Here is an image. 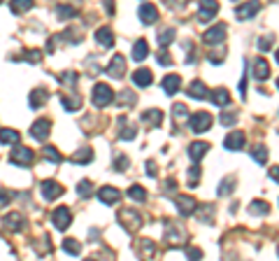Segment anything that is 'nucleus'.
Listing matches in <instances>:
<instances>
[{
  "mask_svg": "<svg viewBox=\"0 0 279 261\" xmlns=\"http://www.w3.org/2000/svg\"><path fill=\"white\" fill-rule=\"evenodd\" d=\"M91 100L96 108H107L114 100V91L107 84H96L93 86V93H91Z\"/></svg>",
  "mask_w": 279,
  "mask_h": 261,
  "instance_id": "obj_1",
  "label": "nucleus"
},
{
  "mask_svg": "<svg viewBox=\"0 0 279 261\" xmlns=\"http://www.w3.org/2000/svg\"><path fill=\"white\" fill-rule=\"evenodd\" d=\"M219 12V2L217 0H200L198 2V21H212L214 19V14Z\"/></svg>",
  "mask_w": 279,
  "mask_h": 261,
  "instance_id": "obj_2",
  "label": "nucleus"
},
{
  "mask_svg": "<svg viewBox=\"0 0 279 261\" xmlns=\"http://www.w3.org/2000/svg\"><path fill=\"white\" fill-rule=\"evenodd\" d=\"M189 124L193 133H205L212 126V115L210 112H196V115H191Z\"/></svg>",
  "mask_w": 279,
  "mask_h": 261,
  "instance_id": "obj_3",
  "label": "nucleus"
},
{
  "mask_svg": "<svg viewBox=\"0 0 279 261\" xmlns=\"http://www.w3.org/2000/svg\"><path fill=\"white\" fill-rule=\"evenodd\" d=\"M119 224H121V226H123L126 231H130V233H133V231H135L137 226L142 224V217L137 215L135 210H123V212L119 215Z\"/></svg>",
  "mask_w": 279,
  "mask_h": 261,
  "instance_id": "obj_4",
  "label": "nucleus"
},
{
  "mask_svg": "<svg viewBox=\"0 0 279 261\" xmlns=\"http://www.w3.org/2000/svg\"><path fill=\"white\" fill-rule=\"evenodd\" d=\"M52 222L58 231H65L70 224H72V215H70L68 207H56V210H54V215H52Z\"/></svg>",
  "mask_w": 279,
  "mask_h": 261,
  "instance_id": "obj_5",
  "label": "nucleus"
},
{
  "mask_svg": "<svg viewBox=\"0 0 279 261\" xmlns=\"http://www.w3.org/2000/svg\"><path fill=\"white\" fill-rule=\"evenodd\" d=\"M9 161L14 163V166H28L33 161V152H30L28 147H14L12 152H9Z\"/></svg>",
  "mask_w": 279,
  "mask_h": 261,
  "instance_id": "obj_6",
  "label": "nucleus"
},
{
  "mask_svg": "<svg viewBox=\"0 0 279 261\" xmlns=\"http://www.w3.org/2000/svg\"><path fill=\"white\" fill-rule=\"evenodd\" d=\"M205 45H221L223 40H226V23H217L214 28H210V31L203 35Z\"/></svg>",
  "mask_w": 279,
  "mask_h": 261,
  "instance_id": "obj_7",
  "label": "nucleus"
},
{
  "mask_svg": "<svg viewBox=\"0 0 279 261\" xmlns=\"http://www.w3.org/2000/svg\"><path fill=\"white\" fill-rule=\"evenodd\" d=\"M105 72L110 77H114V79H121V77L126 75V59H123L121 54H116L112 59V63H110V65L105 68Z\"/></svg>",
  "mask_w": 279,
  "mask_h": 261,
  "instance_id": "obj_8",
  "label": "nucleus"
},
{
  "mask_svg": "<svg viewBox=\"0 0 279 261\" xmlns=\"http://www.w3.org/2000/svg\"><path fill=\"white\" fill-rule=\"evenodd\" d=\"M52 133V122L49 119H38L30 126V135L35 140H47V135Z\"/></svg>",
  "mask_w": 279,
  "mask_h": 261,
  "instance_id": "obj_9",
  "label": "nucleus"
},
{
  "mask_svg": "<svg viewBox=\"0 0 279 261\" xmlns=\"http://www.w3.org/2000/svg\"><path fill=\"white\" fill-rule=\"evenodd\" d=\"M174 203H177V210H179L181 217H189V215H193V212L198 210L196 198H191V196H177V198H174Z\"/></svg>",
  "mask_w": 279,
  "mask_h": 261,
  "instance_id": "obj_10",
  "label": "nucleus"
},
{
  "mask_svg": "<svg viewBox=\"0 0 279 261\" xmlns=\"http://www.w3.org/2000/svg\"><path fill=\"white\" fill-rule=\"evenodd\" d=\"M98 198H100V203H105V205H116L121 200V192L116 189V187H103L98 192Z\"/></svg>",
  "mask_w": 279,
  "mask_h": 261,
  "instance_id": "obj_11",
  "label": "nucleus"
},
{
  "mask_svg": "<svg viewBox=\"0 0 279 261\" xmlns=\"http://www.w3.org/2000/svg\"><path fill=\"white\" fill-rule=\"evenodd\" d=\"M63 194V185H58L56 180H45L42 182V196L45 200H56Z\"/></svg>",
  "mask_w": 279,
  "mask_h": 261,
  "instance_id": "obj_12",
  "label": "nucleus"
},
{
  "mask_svg": "<svg viewBox=\"0 0 279 261\" xmlns=\"http://www.w3.org/2000/svg\"><path fill=\"white\" fill-rule=\"evenodd\" d=\"M244 142H247V138H244V133H242V130H233V133H228L226 140H223L226 149H230V152L242 149V147H244Z\"/></svg>",
  "mask_w": 279,
  "mask_h": 261,
  "instance_id": "obj_13",
  "label": "nucleus"
},
{
  "mask_svg": "<svg viewBox=\"0 0 279 261\" xmlns=\"http://www.w3.org/2000/svg\"><path fill=\"white\" fill-rule=\"evenodd\" d=\"M258 9H261V2H258V0H251V2L240 5V7L235 9V16H237L240 21H244V19H251L254 14H258Z\"/></svg>",
  "mask_w": 279,
  "mask_h": 261,
  "instance_id": "obj_14",
  "label": "nucleus"
},
{
  "mask_svg": "<svg viewBox=\"0 0 279 261\" xmlns=\"http://www.w3.org/2000/svg\"><path fill=\"white\" fill-rule=\"evenodd\" d=\"M5 226H7L9 231H21L23 226H26V217L21 215V212H9V215H5Z\"/></svg>",
  "mask_w": 279,
  "mask_h": 261,
  "instance_id": "obj_15",
  "label": "nucleus"
},
{
  "mask_svg": "<svg viewBox=\"0 0 279 261\" xmlns=\"http://www.w3.org/2000/svg\"><path fill=\"white\" fill-rule=\"evenodd\" d=\"M137 14H140V21L147 23V26H149V23H156V21H159V9L154 7V5H149V2H147V5H142Z\"/></svg>",
  "mask_w": 279,
  "mask_h": 261,
  "instance_id": "obj_16",
  "label": "nucleus"
},
{
  "mask_svg": "<svg viewBox=\"0 0 279 261\" xmlns=\"http://www.w3.org/2000/svg\"><path fill=\"white\" fill-rule=\"evenodd\" d=\"M254 77H256L258 82H265L270 77V63L265 61V59H256L254 61Z\"/></svg>",
  "mask_w": 279,
  "mask_h": 261,
  "instance_id": "obj_17",
  "label": "nucleus"
},
{
  "mask_svg": "<svg viewBox=\"0 0 279 261\" xmlns=\"http://www.w3.org/2000/svg\"><path fill=\"white\" fill-rule=\"evenodd\" d=\"M151 79H154V77H151V70H147V68L133 72V84L140 86V89H147V86L151 84Z\"/></svg>",
  "mask_w": 279,
  "mask_h": 261,
  "instance_id": "obj_18",
  "label": "nucleus"
},
{
  "mask_svg": "<svg viewBox=\"0 0 279 261\" xmlns=\"http://www.w3.org/2000/svg\"><path fill=\"white\" fill-rule=\"evenodd\" d=\"M163 91L167 93V96H174V93L179 91V86H181V79H179V75H167V77H163Z\"/></svg>",
  "mask_w": 279,
  "mask_h": 261,
  "instance_id": "obj_19",
  "label": "nucleus"
},
{
  "mask_svg": "<svg viewBox=\"0 0 279 261\" xmlns=\"http://www.w3.org/2000/svg\"><path fill=\"white\" fill-rule=\"evenodd\" d=\"M186 93H189L191 98H198V100L210 98V93H207V86H205L203 82H191L189 89H186Z\"/></svg>",
  "mask_w": 279,
  "mask_h": 261,
  "instance_id": "obj_20",
  "label": "nucleus"
},
{
  "mask_svg": "<svg viewBox=\"0 0 279 261\" xmlns=\"http://www.w3.org/2000/svg\"><path fill=\"white\" fill-rule=\"evenodd\" d=\"M47 98H49V93H47L45 89H35V91H30L28 103H30V108L33 110H40L47 103Z\"/></svg>",
  "mask_w": 279,
  "mask_h": 261,
  "instance_id": "obj_21",
  "label": "nucleus"
},
{
  "mask_svg": "<svg viewBox=\"0 0 279 261\" xmlns=\"http://www.w3.org/2000/svg\"><path fill=\"white\" fill-rule=\"evenodd\" d=\"M210 152V145H207V142H193V145L189 147V156L191 159H193V161H200V159H203L205 154Z\"/></svg>",
  "mask_w": 279,
  "mask_h": 261,
  "instance_id": "obj_22",
  "label": "nucleus"
},
{
  "mask_svg": "<svg viewBox=\"0 0 279 261\" xmlns=\"http://www.w3.org/2000/svg\"><path fill=\"white\" fill-rule=\"evenodd\" d=\"M19 140H21L19 130H14V129H0V142H2V145H16Z\"/></svg>",
  "mask_w": 279,
  "mask_h": 261,
  "instance_id": "obj_23",
  "label": "nucleus"
},
{
  "mask_svg": "<svg viewBox=\"0 0 279 261\" xmlns=\"http://www.w3.org/2000/svg\"><path fill=\"white\" fill-rule=\"evenodd\" d=\"M96 40H98L105 49H110V47L114 45V33L110 31L107 26H105V28H98V31H96Z\"/></svg>",
  "mask_w": 279,
  "mask_h": 261,
  "instance_id": "obj_24",
  "label": "nucleus"
},
{
  "mask_svg": "<svg viewBox=\"0 0 279 261\" xmlns=\"http://www.w3.org/2000/svg\"><path fill=\"white\" fill-rule=\"evenodd\" d=\"M142 122L156 129V126H161V122H163V112H161V110H147L142 115Z\"/></svg>",
  "mask_w": 279,
  "mask_h": 261,
  "instance_id": "obj_25",
  "label": "nucleus"
},
{
  "mask_svg": "<svg viewBox=\"0 0 279 261\" xmlns=\"http://www.w3.org/2000/svg\"><path fill=\"white\" fill-rule=\"evenodd\" d=\"M119 126H123V130H121L119 135H121V140H135V135H137V129L133 126V124H128L126 122V117H121L119 119Z\"/></svg>",
  "mask_w": 279,
  "mask_h": 261,
  "instance_id": "obj_26",
  "label": "nucleus"
},
{
  "mask_svg": "<svg viewBox=\"0 0 279 261\" xmlns=\"http://www.w3.org/2000/svg\"><path fill=\"white\" fill-rule=\"evenodd\" d=\"M149 54V45H147V40H137L135 47H133V59L135 61H144Z\"/></svg>",
  "mask_w": 279,
  "mask_h": 261,
  "instance_id": "obj_27",
  "label": "nucleus"
},
{
  "mask_svg": "<svg viewBox=\"0 0 279 261\" xmlns=\"http://www.w3.org/2000/svg\"><path fill=\"white\" fill-rule=\"evenodd\" d=\"M91 159H93V149H91V147H82L77 154L70 156V161L72 163H89Z\"/></svg>",
  "mask_w": 279,
  "mask_h": 261,
  "instance_id": "obj_28",
  "label": "nucleus"
},
{
  "mask_svg": "<svg viewBox=\"0 0 279 261\" xmlns=\"http://www.w3.org/2000/svg\"><path fill=\"white\" fill-rule=\"evenodd\" d=\"M212 103L219 105V108H226L228 103H230V93H228L226 89H217V91L212 93Z\"/></svg>",
  "mask_w": 279,
  "mask_h": 261,
  "instance_id": "obj_29",
  "label": "nucleus"
},
{
  "mask_svg": "<svg viewBox=\"0 0 279 261\" xmlns=\"http://www.w3.org/2000/svg\"><path fill=\"white\" fill-rule=\"evenodd\" d=\"M60 103H63V108L68 110V112H77V110L82 108V98L79 96H63Z\"/></svg>",
  "mask_w": 279,
  "mask_h": 261,
  "instance_id": "obj_30",
  "label": "nucleus"
},
{
  "mask_svg": "<svg viewBox=\"0 0 279 261\" xmlns=\"http://www.w3.org/2000/svg\"><path fill=\"white\" fill-rule=\"evenodd\" d=\"M9 7H12V12H14L16 16L26 14V12L33 7V0H12V2H9Z\"/></svg>",
  "mask_w": 279,
  "mask_h": 261,
  "instance_id": "obj_31",
  "label": "nucleus"
},
{
  "mask_svg": "<svg viewBox=\"0 0 279 261\" xmlns=\"http://www.w3.org/2000/svg\"><path fill=\"white\" fill-rule=\"evenodd\" d=\"M251 156H254V161H256L258 166H265V163H268V147H263V145L251 147Z\"/></svg>",
  "mask_w": 279,
  "mask_h": 261,
  "instance_id": "obj_32",
  "label": "nucleus"
},
{
  "mask_svg": "<svg viewBox=\"0 0 279 261\" xmlns=\"http://www.w3.org/2000/svg\"><path fill=\"white\" fill-rule=\"evenodd\" d=\"M268 212H270V203H265V200H251L249 215H268Z\"/></svg>",
  "mask_w": 279,
  "mask_h": 261,
  "instance_id": "obj_33",
  "label": "nucleus"
},
{
  "mask_svg": "<svg viewBox=\"0 0 279 261\" xmlns=\"http://www.w3.org/2000/svg\"><path fill=\"white\" fill-rule=\"evenodd\" d=\"M235 189V177H223L221 185L217 187V196H228Z\"/></svg>",
  "mask_w": 279,
  "mask_h": 261,
  "instance_id": "obj_34",
  "label": "nucleus"
},
{
  "mask_svg": "<svg viewBox=\"0 0 279 261\" xmlns=\"http://www.w3.org/2000/svg\"><path fill=\"white\" fill-rule=\"evenodd\" d=\"M63 250H65L68 254H72V257H77V254L82 252V245H79L75 238H65L63 240Z\"/></svg>",
  "mask_w": 279,
  "mask_h": 261,
  "instance_id": "obj_35",
  "label": "nucleus"
},
{
  "mask_svg": "<svg viewBox=\"0 0 279 261\" xmlns=\"http://www.w3.org/2000/svg\"><path fill=\"white\" fill-rule=\"evenodd\" d=\"M174 35H177V33H174V28H166V31L161 33V35H156V38H159V45L161 47H167V45H172V42H174Z\"/></svg>",
  "mask_w": 279,
  "mask_h": 261,
  "instance_id": "obj_36",
  "label": "nucleus"
},
{
  "mask_svg": "<svg viewBox=\"0 0 279 261\" xmlns=\"http://www.w3.org/2000/svg\"><path fill=\"white\" fill-rule=\"evenodd\" d=\"M56 14H58V19H72V16H77V9L70 7V5H58Z\"/></svg>",
  "mask_w": 279,
  "mask_h": 261,
  "instance_id": "obj_37",
  "label": "nucleus"
},
{
  "mask_svg": "<svg viewBox=\"0 0 279 261\" xmlns=\"http://www.w3.org/2000/svg\"><path fill=\"white\" fill-rule=\"evenodd\" d=\"M128 196H130L133 200H144V198H147V192H144L140 185H133V187L128 189Z\"/></svg>",
  "mask_w": 279,
  "mask_h": 261,
  "instance_id": "obj_38",
  "label": "nucleus"
},
{
  "mask_svg": "<svg viewBox=\"0 0 279 261\" xmlns=\"http://www.w3.org/2000/svg\"><path fill=\"white\" fill-rule=\"evenodd\" d=\"M45 159H49V161H54V163L63 161V156L56 152V147H45Z\"/></svg>",
  "mask_w": 279,
  "mask_h": 261,
  "instance_id": "obj_39",
  "label": "nucleus"
},
{
  "mask_svg": "<svg viewBox=\"0 0 279 261\" xmlns=\"http://www.w3.org/2000/svg\"><path fill=\"white\" fill-rule=\"evenodd\" d=\"M172 117H174V122H181V119H186L189 117V112H186V105H174L172 108Z\"/></svg>",
  "mask_w": 279,
  "mask_h": 261,
  "instance_id": "obj_40",
  "label": "nucleus"
},
{
  "mask_svg": "<svg viewBox=\"0 0 279 261\" xmlns=\"http://www.w3.org/2000/svg\"><path fill=\"white\" fill-rule=\"evenodd\" d=\"M272 45H275V35H263V38L258 40V49L261 52H268Z\"/></svg>",
  "mask_w": 279,
  "mask_h": 261,
  "instance_id": "obj_41",
  "label": "nucleus"
},
{
  "mask_svg": "<svg viewBox=\"0 0 279 261\" xmlns=\"http://www.w3.org/2000/svg\"><path fill=\"white\" fill-rule=\"evenodd\" d=\"M91 192H93V189H91V182H89V180H84V182H79V187H77V194H79V196H84V198H89Z\"/></svg>",
  "mask_w": 279,
  "mask_h": 261,
  "instance_id": "obj_42",
  "label": "nucleus"
},
{
  "mask_svg": "<svg viewBox=\"0 0 279 261\" xmlns=\"http://www.w3.org/2000/svg\"><path fill=\"white\" fill-rule=\"evenodd\" d=\"M166 240H177V243H184V233H181L179 229H174V226H170V231H167Z\"/></svg>",
  "mask_w": 279,
  "mask_h": 261,
  "instance_id": "obj_43",
  "label": "nucleus"
},
{
  "mask_svg": "<svg viewBox=\"0 0 279 261\" xmlns=\"http://www.w3.org/2000/svg\"><path fill=\"white\" fill-rule=\"evenodd\" d=\"M198 180H200V166H193V168L189 170V187H191V189L196 187Z\"/></svg>",
  "mask_w": 279,
  "mask_h": 261,
  "instance_id": "obj_44",
  "label": "nucleus"
},
{
  "mask_svg": "<svg viewBox=\"0 0 279 261\" xmlns=\"http://www.w3.org/2000/svg\"><path fill=\"white\" fill-rule=\"evenodd\" d=\"M156 61H159L161 65H172V56L163 49V52H159V54H156Z\"/></svg>",
  "mask_w": 279,
  "mask_h": 261,
  "instance_id": "obj_45",
  "label": "nucleus"
},
{
  "mask_svg": "<svg viewBox=\"0 0 279 261\" xmlns=\"http://www.w3.org/2000/svg\"><path fill=\"white\" fill-rule=\"evenodd\" d=\"M128 168V156H116V159H114V170H126Z\"/></svg>",
  "mask_w": 279,
  "mask_h": 261,
  "instance_id": "obj_46",
  "label": "nucleus"
},
{
  "mask_svg": "<svg viewBox=\"0 0 279 261\" xmlns=\"http://www.w3.org/2000/svg\"><path fill=\"white\" fill-rule=\"evenodd\" d=\"M235 119H237V115H235V112H223V115H221V119H219V122L223 124V126H233V124H235Z\"/></svg>",
  "mask_w": 279,
  "mask_h": 261,
  "instance_id": "obj_47",
  "label": "nucleus"
},
{
  "mask_svg": "<svg viewBox=\"0 0 279 261\" xmlns=\"http://www.w3.org/2000/svg\"><path fill=\"white\" fill-rule=\"evenodd\" d=\"M26 61H30V63H40V59H42V54H40L38 49H30V52H26V56H23Z\"/></svg>",
  "mask_w": 279,
  "mask_h": 261,
  "instance_id": "obj_48",
  "label": "nucleus"
},
{
  "mask_svg": "<svg viewBox=\"0 0 279 261\" xmlns=\"http://www.w3.org/2000/svg\"><path fill=\"white\" fill-rule=\"evenodd\" d=\"M12 200V194L7 192V189H0V207H5Z\"/></svg>",
  "mask_w": 279,
  "mask_h": 261,
  "instance_id": "obj_49",
  "label": "nucleus"
},
{
  "mask_svg": "<svg viewBox=\"0 0 279 261\" xmlns=\"http://www.w3.org/2000/svg\"><path fill=\"white\" fill-rule=\"evenodd\" d=\"M186 254H189L191 259H200V257H203V252H200L198 247H186Z\"/></svg>",
  "mask_w": 279,
  "mask_h": 261,
  "instance_id": "obj_50",
  "label": "nucleus"
},
{
  "mask_svg": "<svg viewBox=\"0 0 279 261\" xmlns=\"http://www.w3.org/2000/svg\"><path fill=\"white\" fill-rule=\"evenodd\" d=\"M147 175L156 177V163H154V161H147Z\"/></svg>",
  "mask_w": 279,
  "mask_h": 261,
  "instance_id": "obj_51",
  "label": "nucleus"
},
{
  "mask_svg": "<svg viewBox=\"0 0 279 261\" xmlns=\"http://www.w3.org/2000/svg\"><path fill=\"white\" fill-rule=\"evenodd\" d=\"M105 9H107V14H114V2L112 0H105Z\"/></svg>",
  "mask_w": 279,
  "mask_h": 261,
  "instance_id": "obj_52",
  "label": "nucleus"
},
{
  "mask_svg": "<svg viewBox=\"0 0 279 261\" xmlns=\"http://www.w3.org/2000/svg\"><path fill=\"white\" fill-rule=\"evenodd\" d=\"M270 175H272V180L277 182V175H279V170H277V166H272V170H270Z\"/></svg>",
  "mask_w": 279,
  "mask_h": 261,
  "instance_id": "obj_53",
  "label": "nucleus"
},
{
  "mask_svg": "<svg viewBox=\"0 0 279 261\" xmlns=\"http://www.w3.org/2000/svg\"><path fill=\"white\" fill-rule=\"evenodd\" d=\"M0 5H2V0H0Z\"/></svg>",
  "mask_w": 279,
  "mask_h": 261,
  "instance_id": "obj_54",
  "label": "nucleus"
}]
</instances>
